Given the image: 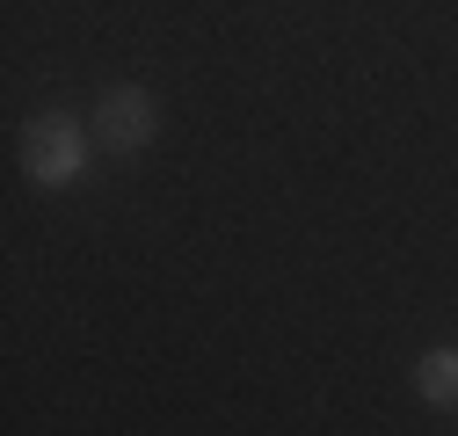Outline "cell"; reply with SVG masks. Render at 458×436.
Listing matches in <instances>:
<instances>
[{
  "label": "cell",
  "instance_id": "cell-1",
  "mask_svg": "<svg viewBox=\"0 0 458 436\" xmlns=\"http://www.w3.org/2000/svg\"><path fill=\"white\" fill-rule=\"evenodd\" d=\"M88 168V131L73 124V117H30L22 124V175L37 182V189H66L73 175Z\"/></svg>",
  "mask_w": 458,
  "mask_h": 436
},
{
  "label": "cell",
  "instance_id": "cell-2",
  "mask_svg": "<svg viewBox=\"0 0 458 436\" xmlns=\"http://www.w3.org/2000/svg\"><path fill=\"white\" fill-rule=\"evenodd\" d=\"M95 138L102 153H146L160 138V102L139 88V80H117L95 95Z\"/></svg>",
  "mask_w": 458,
  "mask_h": 436
},
{
  "label": "cell",
  "instance_id": "cell-3",
  "mask_svg": "<svg viewBox=\"0 0 458 436\" xmlns=\"http://www.w3.org/2000/svg\"><path fill=\"white\" fill-rule=\"evenodd\" d=\"M415 393L429 407H458V349H429L415 364Z\"/></svg>",
  "mask_w": 458,
  "mask_h": 436
}]
</instances>
